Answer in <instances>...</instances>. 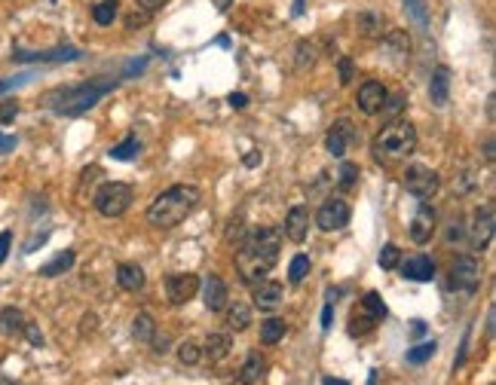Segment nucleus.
I'll return each mask as SVG.
<instances>
[{
	"label": "nucleus",
	"instance_id": "obj_2",
	"mask_svg": "<svg viewBox=\"0 0 496 385\" xmlns=\"http://www.w3.org/2000/svg\"><path fill=\"white\" fill-rule=\"evenodd\" d=\"M117 80L104 77V80H92V83H80V86H65V89H55L46 95V107L55 110L59 117H80L89 107H95L108 92H113Z\"/></svg>",
	"mask_w": 496,
	"mask_h": 385
},
{
	"label": "nucleus",
	"instance_id": "obj_15",
	"mask_svg": "<svg viewBox=\"0 0 496 385\" xmlns=\"http://www.w3.org/2000/svg\"><path fill=\"white\" fill-rule=\"evenodd\" d=\"M399 269H401V275L410 278V282H432L435 278V260L426 254H417V257H401V263H399Z\"/></svg>",
	"mask_w": 496,
	"mask_h": 385
},
{
	"label": "nucleus",
	"instance_id": "obj_12",
	"mask_svg": "<svg viewBox=\"0 0 496 385\" xmlns=\"http://www.w3.org/2000/svg\"><path fill=\"white\" fill-rule=\"evenodd\" d=\"M352 141H356V126H352L350 119H337V123L328 128V138H325V150H328L331 156H337V159H343L346 150L352 147Z\"/></svg>",
	"mask_w": 496,
	"mask_h": 385
},
{
	"label": "nucleus",
	"instance_id": "obj_49",
	"mask_svg": "<svg viewBox=\"0 0 496 385\" xmlns=\"http://www.w3.org/2000/svg\"><path fill=\"white\" fill-rule=\"evenodd\" d=\"M227 101H230L233 110H242V107L248 104V95H242V92H233V95L227 98Z\"/></svg>",
	"mask_w": 496,
	"mask_h": 385
},
{
	"label": "nucleus",
	"instance_id": "obj_19",
	"mask_svg": "<svg viewBox=\"0 0 496 385\" xmlns=\"http://www.w3.org/2000/svg\"><path fill=\"white\" fill-rule=\"evenodd\" d=\"M429 98L435 107H444L450 101V70L444 68H435L432 70V80H429Z\"/></svg>",
	"mask_w": 496,
	"mask_h": 385
},
{
	"label": "nucleus",
	"instance_id": "obj_31",
	"mask_svg": "<svg viewBox=\"0 0 496 385\" xmlns=\"http://www.w3.org/2000/svg\"><path fill=\"white\" fill-rule=\"evenodd\" d=\"M282 337H285V321L282 318H267L264 324H260V342H264V346H276Z\"/></svg>",
	"mask_w": 496,
	"mask_h": 385
},
{
	"label": "nucleus",
	"instance_id": "obj_38",
	"mask_svg": "<svg viewBox=\"0 0 496 385\" xmlns=\"http://www.w3.org/2000/svg\"><path fill=\"white\" fill-rule=\"evenodd\" d=\"M405 10H408V16L414 19L420 28H426V25H429V10H426V0H405Z\"/></svg>",
	"mask_w": 496,
	"mask_h": 385
},
{
	"label": "nucleus",
	"instance_id": "obj_58",
	"mask_svg": "<svg viewBox=\"0 0 496 385\" xmlns=\"http://www.w3.org/2000/svg\"><path fill=\"white\" fill-rule=\"evenodd\" d=\"M6 89H10V83H0V92H6Z\"/></svg>",
	"mask_w": 496,
	"mask_h": 385
},
{
	"label": "nucleus",
	"instance_id": "obj_6",
	"mask_svg": "<svg viewBox=\"0 0 496 385\" xmlns=\"http://www.w3.org/2000/svg\"><path fill=\"white\" fill-rule=\"evenodd\" d=\"M405 187H408L410 196H417L420 202H426V199H432L438 192V187H441V177H438L435 168L414 162V166L405 168Z\"/></svg>",
	"mask_w": 496,
	"mask_h": 385
},
{
	"label": "nucleus",
	"instance_id": "obj_47",
	"mask_svg": "<svg viewBox=\"0 0 496 385\" xmlns=\"http://www.w3.org/2000/svg\"><path fill=\"white\" fill-rule=\"evenodd\" d=\"M10 245H12V233L3 230V233H0V263H3L6 254H10Z\"/></svg>",
	"mask_w": 496,
	"mask_h": 385
},
{
	"label": "nucleus",
	"instance_id": "obj_5",
	"mask_svg": "<svg viewBox=\"0 0 496 385\" xmlns=\"http://www.w3.org/2000/svg\"><path fill=\"white\" fill-rule=\"evenodd\" d=\"M273 266H276L273 257L258 254L254 248H248L245 241L239 245V251H236V269H239V278H242L245 284H251V288H254L258 282H264V278L273 273Z\"/></svg>",
	"mask_w": 496,
	"mask_h": 385
},
{
	"label": "nucleus",
	"instance_id": "obj_18",
	"mask_svg": "<svg viewBox=\"0 0 496 385\" xmlns=\"http://www.w3.org/2000/svg\"><path fill=\"white\" fill-rule=\"evenodd\" d=\"M12 59L16 61H74V59H80V49L59 46V49H46V52H22V49H19Z\"/></svg>",
	"mask_w": 496,
	"mask_h": 385
},
{
	"label": "nucleus",
	"instance_id": "obj_11",
	"mask_svg": "<svg viewBox=\"0 0 496 385\" xmlns=\"http://www.w3.org/2000/svg\"><path fill=\"white\" fill-rule=\"evenodd\" d=\"M386 86L380 83V80H368V83H361L359 86V92H356V107L365 117H377L380 110H383V101H386Z\"/></svg>",
	"mask_w": 496,
	"mask_h": 385
},
{
	"label": "nucleus",
	"instance_id": "obj_42",
	"mask_svg": "<svg viewBox=\"0 0 496 385\" xmlns=\"http://www.w3.org/2000/svg\"><path fill=\"white\" fill-rule=\"evenodd\" d=\"M22 333H25V337H28V342H31V346H37V348L44 346V342H46V339H44V333H40V327L34 324V321H25Z\"/></svg>",
	"mask_w": 496,
	"mask_h": 385
},
{
	"label": "nucleus",
	"instance_id": "obj_1",
	"mask_svg": "<svg viewBox=\"0 0 496 385\" xmlns=\"http://www.w3.org/2000/svg\"><path fill=\"white\" fill-rule=\"evenodd\" d=\"M202 192L193 184H175V187L162 190L157 199L147 208V224L157 226V230H172L181 220H187L193 208L200 205Z\"/></svg>",
	"mask_w": 496,
	"mask_h": 385
},
{
	"label": "nucleus",
	"instance_id": "obj_48",
	"mask_svg": "<svg viewBox=\"0 0 496 385\" xmlns=\"http://www.w3.org/2000/svg\"><path fill=\"white\" fill-rule=\"evenodd\" d=\"M331 324H334V303H325V309H322V330H331Z\"/></svg>",
	"mask_w": 496,
	"mask_h": 385
},
{
	"label": "nucleus",
	"instance_id": "obj_50",
	"mask_svg": "<svg viewBox=\"0 0 496 385\" xmlns=\"http://www.w3.org/2000/svg\"><path fill=\"white\" fill-rule=\"evenodd\" d=\"M151 342H153V352H157V355H166V352H169V339H166V337H157V333H153Z\"/></svg>",
	"mask_w": 496,
	"mask_h": 385
},
{
	"label": "nucleus",
	"instance_id": "obj_10",
	"mask_svg": "<svg viewBox=\"0 0 496 385\" xmlns=\"http://www.w3.org/2000/svg\"><path fill=\"white\" fill-rule=\"evenodd\" d=\"M316 224H318V230H325V233L343 230V226L350 224V205H346L343 199L331 196L328 202H325L322 208L316 211Z\"/></svg>",
	"mask_w": 496,
	"mask_h": 385
},
{
	"label": "nucleus",
	"instance_id": "obj_43",
	"mask_svg": "<svg viewBox=\"0 0 496 385\" xmlns=\"http://www.w3.org/2000/svg\"><path fill=\"white\" fill-rule=\"evenodd\" d=\"M16 117H19V104L16 101H0V123L10 126Z\"/></svg>",
	"mask_w": 496,
	"mask_h": 385
},
{
	"label": "nucleus",
	"instance_id": "obj_56",
	"mask_svg": "<svg viewBox=\"0 0 496 385\" xmlns=\"http://www.w3.org/2000/svg\"><path fill=\"white\" fill-rule=\"evenodd\" d=\"M337 294H340L337 288H328V303H334V299H337Z\"/></svg>",
	"mask_w": 496,
	"mask_h": 385
},
{
	"label": "nucleus",
	"instance_id": "obj_59",
	"mask_svg": "<svg viewBox=\"0 0 496 385\" xmlns=\"http://www.w3.org/2000/svg\"><path fill=\"white\" fill-rule=\"evenodd\" d=\"M3 385H12V382H3Z\"/></svg>",
	"mask_w": 496,
	"mask_h": 385
},
{
	"label": "nucleus",
	"instance_id": "obj_21",
	"mask_svg": "<svg viewBox=\"0 0 496 385\" xmlns=\"http://www.w3.org/2000/svg\"><path fill=\"white\" fill-rule=\"evenodd\" d=\"M383 46H386V55H389V59L399 61V64L410 55V40H408V34H405V31H395V28L383 34Z\"/></svg>",
	"mask_w": 496,
	"mask_h": 385
},
{
	"label": "nucleus",
	"instance_id": "obj_40",
	"mask_svg": "<svg viewBox=\"0 0 496 385\" xmlns=\"http://www.w3.org/2000/svg\"><path fill=\"white\" fill-rule=\"evenodd\" d=\"M359 181V166H352V162H343L337 171V187L340 190H350L352 184Z\"/></svg>",
	"mask_w": 496,
	"mask_h": 385
},
{
	"label": "nucleus",
	"instance_id": "obj_53",
	"mask_svg": "<svg viewBox=\"0 0 496 385\" xmlns=\"http://www.w3.org/2000/svg\"><path fill=\"white\" fill-rule=\"evenodd\" d=\"M303 6H307V0H294V16H303Z\"/></svg>",
	"mask_w": 496,
	"mask_h": 385
},
{
	"label": "nucleus",
	"instance_id": "obj_25",
	"mask_svg": "<svg viewBox=\"0 0 496 385\" xmlns=\"http://www.w3.org/2000/svg\"><path fill=\"white\" fill-rule=\"evenodd\" d=\"M361 37H383L386 34V19L380 16V12H359L356 19Z\"/></svg>",
	"mask_w": 496,
	"mask_h": 385
},
{
	"label": "nucleus",
	"instance_id": "obj_32",
	"mask_svg": "<svg viewBox=\"0 0 496 385\" xmlns=\"http://www.w3.org/2000/svg\"><path fill=\"white\" fill-rule=\"evenodd\" d=\"M138 150H141V141L135 138V135H129V138L120 141L117 147H111V159H117V162H129V159H135V156H138Z\"/></svg>",
	"mask_w": 496,
	"mask_h": 385
},
{
	"label": "nucleus",
	"instance_id": "obj_57",
	"mask_svg": "<svg viewBox=\"0 0 496 385\" xmlns=\"http://www.w3.org/2000/svg\"><path fill=\"white\" fill-rule=\"evenodd\" d=\"M368 385H377V370H371V376H368Z\"/></svg>",
	"mask_w": 496,
	"mask_h": 385
},
{
	"label": "nucleus",
	"instance_id": "obj_44",
	"mask_svg": "<svg viewBox=\"0 0 496 385\" xmlns=\"http://www.w3.org/2000/svg\"><path fill=\"white\" fill-rule=\"evenodd\" d=\"M401 107H405V95H395V98H389V95H386L383 110H380V113H389V117H392V113H399Z\"/></svg>",
	"mask_w": 496,
	"mask_h": 385
},
{
	"label": "nucleus",
	"instance_id": "obj_7",
	"mask_svg": "<svg viewBox=\"0 0 496 385\" xmlns=\"http://www.w3.org/2000/svg\"><path fill=\"white\" fill-rule=\"evenodd\" d=\"M496 217H493V202H484L472 211V224H469V239H472V248L478 254H484L493 241V230H496Z\"/></svg>",
	"mask_w": 496,
	"mask_h": 385
},
{
	"label": "nucleus",
	"instance_id": "obj_28",
	"mask_svg": "<svg viewBox=\"0 0 496 385\" xmlns=\"http://www.w3.org/2000/svg\"><path fill=\"white\" fill-rule=\"evenodd\" d=\"M74 260H77V257H74V251H61V254H55L53 260L40 266V275H44V278H55V275L68 273V269L74 266Z\"/></svg>",
	"mask_w": 496,
	"mask_h": 385
},
{
	"label": "nucleus",
	"instance_id": "obj_36",
	"mask_svg": "<svg viewBox=\"0 0 496 385\" xmlns=\"http://www.w3.org/2000/svg\"><path fill=\"white\" fill-rule=\"evenodd\" d=\"M200 358H202V346H200V342L184 339L181 346H178V361H181V364L193 367V364H200Z\"/></svg>",
	"mask_w": 496,
	"mask_h": 385
},
{
	"label": "nucleus",
	"instance_id": "obj_27",
	"mask_svg": "<svg viewBox=\"0 0 496 385\" xmlns=\"http://www.w3.org/2000/svg\"><path fill=\"white\" fill-rule=\"evenodd\" d=\"M117 12H120V0H95V3H92V21L102 28L113 25Z\"/></svg>",
	"mask_w": 496,
	"mask_h": 385
},
{
	"label": "nucleus",
	"instance_id": "obj_34",
	"mask_svg": "<svg viewBox=\"0 0 496 385\" xmlns=\"http://www.w3.org/2000/svg\"><path fill=\"white\" fill-rule=\"evenodd\" d=\"M435 352H438V342H435V339L417 342L414 348H408V364H426V361H429Z\"/></svg>",
	"mask_w": 496,
	"mask_h": 385
},
{
	"label": "nucleus",
	"instance_id": "obj_41",
	"mask_svg": "<svg viewBox=\"0 0 496 385\" xmlns=\"http://www.w3.org/2000/svg\"><path fill=\"white\" fill-rule=\"evenodd\" d=\"M337 70H340V86H350L352 77H356V64H352V59H340Z\"/></svg>",
	"mask_w": 496,
	"mask_h": 385
},
{
	"label": "nucleus",
	"instance_id": "obj_17",
	"mask_svg": "<svg viewBox=\"0 0 496 385\" xmlns=\"http://www.w3.org/2000/svg\"><path fill=\"white\" fill-rule=\"evenodd\" d=\"M309 233V211L303 205H294L292 211L285 214V226H282V235H288L292 241H303Z\"/></svg>",
	"mask_w": 496,
	"mask_h": 385
},
{
	"label": "nucleus",
	"instance_id": "obj_39",
	"mask_svg": "<svg viewBox=\"0 0 496 385\" xmlns=\"http://www.w3.org/2000/svg\"><path fill=\"white\" fill-rule=\"evenodd\" d=\"M377 263H380L383 269H399V263H401V248H399V245H383V251H380Z\"/></svg>",
	"mask_w": 496,
	"mask_h": 385
},
{
	"label": "nucleus",
	"instance_id": "obj_46",
	"mask_svg": "<svg viewBox=\"0 0 496 385\" xmlns=\"http://www.w3.org/2000/svg\"><path fill=\"white\" fill-rule=\"evenodd\" d=\"M463 235H466L463 220H453V224H450V230H448V245H453V241H459Z\"/></svg>",
	"mask_w": 496,
	"mask_h": 385
},
{
	"label": "nucleus",
	"instance_id": "obj_23",
	"mask_svg": "<svg viewBox=\"0 0 496 385\" xmlns=\"http://www.w3.org/2000/svg\"><path fill=\"white\" fill-rule=\"evenodd\" d=\"M227 309V327L230 330H236V333H242V330H248V324H251V309H248L245 303H227L224 306Z\"/></svg>",
	"mask_w": 496,
	"mask_h": 385
},
{
	"label": "nucleus",
	"instance_id": "obj_51",
	"mask_svg": "<svg viewBox=\"0 0 496 385\" xmlns=\"http://www.w3.org/2000/svg\"><path fill=\"white\" fill-rule=\"evenodd\" d=\"M12 147H16V138L12 135H0V153H10Z\"/></svg>",
	"mask_w": 496,
	"mask_h": 385
},
{
	"label": "nucleus",
	"instance_id": "obj_29",
	"mask_svg": "<svg viewBox=\"0 0 496 385\" xmlns=\"http://www.w3.org/2000/svg\"><path fill=\"white\" fill-rule=\"evenodd\" d=\"M153 333H157V324H153V315L151 312H138L135 321H132V337L138 342H151Z\"/></svg>",
	"mask_w": 496,
	"mask_h": 385
},
{
	"label": "nucleus",
	"instance_id": "obj_37",
	"mask_svg": "<svg viewBox=\"0 0 496 385\" xmlns=\"http://www.w3.org/2000/svg\"><path fill=\"white\" fill-rule=\"evenodd\" d=\"M307 275H309V257H307V254L292 257V266H288V282H292V284H301Z\"/></svg>",
	"mask_w": 496,
	"mask_h": 385
},
{
	"label": "nucleus",
	"instance_id": "obj_24",
	"mask_svg": "<svg viewBox=\"0 0 496 385\" xmlns=\"http://www.w3.org/2000/svg\"><path fill=\"white\" fill-rule=\"evenodd\" d=\"M230 348H233L230 333H209V337H205V355H209V361H224L227 355H230Z\"/></svg>",
	"mask_w": 496,
	"mask_h": 385
},
{
	"label": "nucleus",
	"instance_id": "obj_54",
	"mask_svg": "<svg viewBox=\"0 0 496 385\" xmlns=\"http://www.w3.org/2000/svg\"><path fill=\"white\" fill-rule=\"evenodd\" d=\"M322 385H350V382H343V379H334V376H325Z\"/></svg>",
	"mask_w": 496,
	"mask_h": 385
},
{
	"label": "nucleus",
	"instance_id": "obj_55",
	"mask_svg": "<svg viewBox=\"0 0 496 385\" xmlns=\"http://www.w3.org/2000/svg\"><path fill=\"white\" fill-rule=\"evenodd\" d=\"M258 162H260L258 153H248V156H245V166H258Z\"/></svg>",
	"mask_w": 496,
	"mask_h": 385
},
{
	"label": "nucleus",
	"instance_id": "obj_52",
	"mask_svg": "<svg viewBox=\"0 0 496 385\" xmlns=\"http://www.w3.org/2000/svg\"><path fill=\"white\" fill-rule=\"evenodd\" d=\"M410 330H414V337H423V330H426V324H423V321H414V327H410Z\"/></svg>",
	"mask_w": 496,
	"mask_h": 385
},
{
	"label": "nucleus",
	"instance_id": "obj_35",
	"mask_svg": "<svg viewBox=\"0 0 496 385\" xmlns=\"http://www.w3.org/2000/svg\"><path fill=\"white\" fill-rule=\"evenodd\" d=\"M374 324H377V321L371 315H365L361 309H356L352 312V321H350V337H365V333L374 330Z\"/></svg>",
	"mask_w": 496,
	"mask_h": 385
},
{
	"label": "nucleus",
	"instance_id": "obj_16",
	"mask_svg": "<svg viewBox=\"0 0 496 385\" xmlns=\"http://www.w3.org/2000/svg\"><path fill=\"white\" fill-rule=\"evenodd\" d=\"M200 288H202V303H205V309L221 312L224 306L230 303V297H227V284H224V278H218V275H205L202 282H200Z\"/></svg>",
	"mask_w": 496,
	"mask_h": 385
},
{
	"label": "nucleus",
	"instance_id": "obj_30",
	"mask_svg": "<svg viewBox=\"0 0 496 385\" xmlns=\"http://www.w3.org/2000/svg\"><path fill=\"white\" fill-rule=\"evenodd\" d=\"M361 312H365V315H371L374 321H383L386 318V303H383V297L377 294V290H368L365 297H361V306H359Z\"/></svg>",
	"mask_w": 496,
	"mask_h": 385
},
{
	"label": "nucleus",
	"instance_id": "obj_20",
	"mask_svg": "<svg viewBox=\"0 0 496 385\" xmlns=\"http://www.w3.org/2000/svg\"><path fill=\"white\" fill-rule=\"evenodd\" d=\"M144 282H147L144 269L135 266V263H120V266H117V284H120L123 290H132V294H138V290L144 288Z\"/></svg>",
	"mask_w": 496,
	"mask_h": 385
},
{
	"label": "nucleus",
	"instance_id": "obj_33",
	"mask_svg": "<svg viewBox=\"0 0 496 385\" xmlns=\"http://www.w3.org/2000/svg\"><path fill=\"white\" fill-rule=\"evenodd\" d=\"M294 64H297V70H309L316 64V43L313 40H301V43H297Z\"/></svg>",
	"mask_w": 496,
	"mask_h": 385
},
{
	"label": "nucleus",
	"instance_id": "obj_8",
	"mask_svg": "<svg viewBox=\"0 0 496 385\" xmlns=\"http://www.w3.org/2000/svg\"><path fill=\"white\" fill-rule=\"evenodd\" d=\"M481 284V263L478 257L466 254V257H457L450 266V288L453 290H463V294H475Z\"/></svg>",
	"mask_w": 496,
	"mask_h": 385
},
{
	"label": "nucleus",
	"instance_id": "obj_9",
	"mask_svg": "<svg viewBox=\"0 0 496 385\" xmlns=\"http://www.w3.org/2000/svg\"><path fill=\"white\" fill-rule=\"evenodd\" d=\"M200 294V275L193 273H172L166 278V297L172 306H184Z\"/></svg>",
	"mask_w": 496,
	"mask_h": 385
},
{
	"label": "nucleus",
	"instance_id": "obj_22",
	"mask_svg": "<svg viewBox=\"0 0 496 385\" xmlns=\"http://www.w3.org/2000/svg\"><path fill=\"white\" fill-rule=\"evenodd\" d=\"M264 376H267V361L260 358L258 352H251L245 358L242 370H239V382H242V385H258Z\"/></svg>",
	"mask_w": 496,
	"mask_h": 385
},
{
	"label": "nucleus",
	"instance_id": "obj_4",
	"mask_svg": "<svg viewBox=\"0 0 496 385\" xmlns=\"http://www.w3.org/2000/svg\"><path fill=\"white\" fill-rule=\"evenodd\" d=\"M132 187L129 184H120V181H108L102 184V187L95 190V196H92V205H95V211L102 214V217H123L126 211H129L132 205Z\"/></svg>",
	"mask_w": 496,
	"mask_h": 385
},
{
	"label": "nucleus",
	"instance_id": "obj_13",
	"mask_svg": "<svg viewBox=\"0 0 496 385\" xmlns=\"http://www.w3.org/2000/svg\"><path fill=\"white\" fill-rule=\"evenodd\" d=\"M435 226H438V214L432 205L420 202V208H417L414 220H410V239L417 241V245H426L432 241V235H435Z\"/></svg>",
	"mask_w": 496,
	"mask_h": 385
},
{
	"label": "nucleus",
	"instance_id": "obj_14",
	"mask_svg": "<svg viewBox=\"0 0 496 385\" xmlns=\"http://www.w3.org/2000/svg\"><path fill=\"white\" fill-rule=\"evenodd\" d=\"M254 306H258L260 312H276L282 306V297H285V288H282L279 282H258L254 284Z\"/></svg>",
	"mask_w": 496,
	"mask_h": 385
},
{
	"label": "nucleus",
	"instance_id": "obj_45",
	"mask_svg": "<svg viewBox=\"0 0 496 385\" xmlns=\"http://www.w3.org/2000/svg\"><path fill=\"white\" fill-rule=\"evenodd\" d=\"M135 3H138L144 12H147V16H153V12H160L162 6L169 3V0H135Z\"/></svg>",
	"mask_w": 496,
	"mask_h": 385
},
{
	"label": "nucleus",
	"instance_id": "obj_26",
	"mask_svg": "<svg viewBox=\"0 0 496 385\" xmlns=\"http://www.w3.org/2000/svg\"><path fill=\"white\" fill-rule=\"evenodd\" d=\"M22 327H25V315L16 306H6L0 312V337H16V333H22Z\"/></svg>",
	"mask_w": 496,
	"mask_h": 385
},
{
	"label": "nucleus",
	"instance_id": "obj_3",
	"mask_svg": "<svg viewBox=\"0 0 496 385\" xmlns=\"http://www.w3.org/2000/svg\"><path fill=\"white\" fill-rule=\"evenodd\" d=\"M374 156L380 162H395V159H408L410 153L417 150V128L408 123V119H399V123L386 126L383 132L374 138Z\"/></svg>",
	"mask_w": 496,
	"mask_h": 385
}]
</instances>
